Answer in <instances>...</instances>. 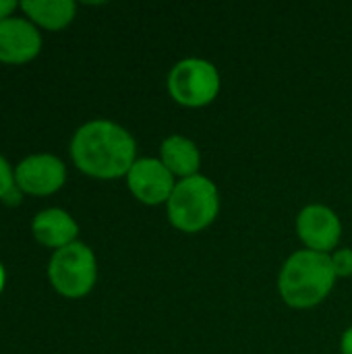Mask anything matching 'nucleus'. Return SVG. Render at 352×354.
<instances>
[{
    "label": "nucleus",
    "mask_w": 352,
    "mask_h": 354,
    "mask_svg": "<svg viewBox=\"0 0 352 354\" xmlns=\"http://www.w3.org/2000/svg\"><path fill=\"white\" fill-rule=\"evenodd\" d=\"M220 214V191L205 174H195L176 183L166 216L172 228L185 234H197L210 228Z\"/></svg>",
    "instance_id": "obj_3"
},
{
    "label": "nucleus",
    "mask_w": 352,
    "mask_h": 354,
    "mask_svg": "<svg viewBox=\"0 0 352 354\" xmlns=\"http://www.w3.org/2000/svg\"><path fill=\"white\" fill-rule=\"evenodd\" d=\"M332 268L336 278H351L352 276V249L351 247H342L336 249L332 255Z\"/></svg>",
    "instance_id": "obj_13"
},
{
    "label": "nucleus",
    "mask_w": 352,
    "mask_h": 354,
    "mask_svg": "<svg viewBox=\"0 0 352 354\" xmlns=\"http://www.w3.org/2000/svg\"><path fill=\"white\" fill-rule=\"evenodd\" d=\"M66 180V168L62 160L50 153H35L19 162L15 168V185L27 193L46 197L62 189Z\"/></svg>",
    "instance_id": "obj_8"
},
{
    "label": "nucleus",
    "mask_w": 352,
    "mask_h": 354,
    "mask_svg": "<svg viewBox=\"0 0 352 354\" xmlns=\"http://www.w3.org/2000/svg\"><path fill=\"white\" fill-rule=\"evenodd\" d=\"M31 232L35 241L48 249H64L73 243H77L79 224L73 220V216L64 209L50 207L39 212L31 222Z\"/></svg>",
    "instance_id": "obj_10"
},
{
    "label": "nucleus",
    "mask_w": 352,
    "mask_h": 354,
    "mask_svg": "<svg viewBox=\"0 0 352 354\" xmlns=\"http://www.w3.org/2000/svg\"><path fill=\"white\" fill-rule=\"evenodd\" d=\"M166 87L178 106L205 108L218 97L222 89V77L212 60L189 56L170 68Z\"/></svg>",
    "instance_id": "obj_4"
},
{
    "label": "nucleus",
    "mask_w": 352,
    "mask_h": 354,
    "mask_svg": "<svg viewBox=\"0 0 352 354\" xmlns=\"http://www.w3.org/2000/svg\"><path fill=\"white\" fill-rule=\"evenodd\" d=\"M124 178L131 195L143 205H166L178 183L160 158H137Z\"/></svg>",
    "instance_id": "obj_7"
},
{
    "label": "nucleus",
    "mask_w": 352,
    "mask_h": 354,
    "mask_svg": "<svg viewBox=\"0 0 352 354\" xmlns=\"http://www.w3.org/2000/svg\"><path fill=\"white\" fill-rule=\"evenodd\" d=\"M2 286H4V270L0 266V292H2Z\"/></svg>",
    "instance_id": "obj_17"
},
{
    "label": "nucleus",
    "mask_w": 352,
    "mask_h": 354,
    "mask_svg": "<svg viewBox=\"0 0 352 354\" xmlns=\"http://www.w3.org/2000/svg\"><path fill=\"white\" fill-rule=\"evenodd\" d=\"M41 50V35L35 25L21 17L0 21V62L25 64Z\"/></svg>",
    "instance_id": "obj_9"
},
{
    "label": "nucleus",
    "mask_w": 352,
    "mask_h": 354,
    "mask_svg": "<svg viewBox=\"0 0 352 354\" xmlns=\"http://www.w3.org/2000/svg\"><path fill=\"white\" fill-rule=\"evenodd\" d=\"M340 353L352 354V326L349 330H344V334L340 338Z\"/></svg>",
    "instance_id": "obj_15"
},
{
    "label": "nucleus",
    "mask_w": 352,
    "mask_h": 354,
    "mask_svg": "<svg viewBox=\"0 0 352 354\" xmlns=\"http://www.w3.org/2000/svg\"><path fill=\"white\" fill-rule=\"evenodd\" d=\"M19 6L35 25L50 31H58L71 25L77 10L73 0H25Z\"/></svg>",
    "instance_id": "obj_12"
},
{
    "label": "nucleus",
    "mask_w": 352,
    "mask_h": 354,
    "mask_svg": "<svg viewBox=\"0 0 352 354\" xmlns=\"http://www.w3.org/2000/svg\"><path fill=\"white\" fill-rule=\"evenodd\" d=\"M48 278L54 290L64 299L87 297L98 280V261L93 251L79 241L54 251L48 266Z\"/></svg>",
    "instance_id": "obj_5"
},
{
    "label": "nucleus",
    "mask_w": 352,
    "mask_h": 354,
    "mask_svg": "<svg viewBox=\"0 0 352 354\" xmlns=\"http://www.w3.org/2000/svg\"><path fill=\"white\" fill-rule=\"evenodd\" d=\"M297 236L305 249L332 255L342 239V222L338 214L324 203H309L297 216Z\"/></svg>",
    "instance_id": "obj_6"
},
{
    "label": "nucleus",
    "mask_w": 352,
    "mask_h": 354,
    "mask_svg": "<svg viewBox=\"0 0 352 354\" xmlns=\"http://www.w3.org/2000/svg\"><path fill=\"white\" fill-rule=\"evenodd\" d=\"M336 280L330 255L299 249L280 268L278 292L290 309L305 311L322 305L334 290Z\"/></svg>",
    "instance_id": "obj_2"
},
{
    "label": "nucleus",
    "mask_w": 352,
    "mask_h": 354,
    "mask_svg": "<svg viewBox=\"0 0 352 354\" xmlns=\"http://www.w3.org/2000/svg\"><path fill=\"white\" fill-rule=\"evenodd\" d=\"M160 162L176 176V180L201 174V149L185 135H170L160 143Z\"/></svg>",
    "instance_id": "obj_11"
},
{
    "label": "nucleus",
    "mask_w": 352,
    "mask_h": 354,
    "mask_svg": "<svg viewBox=\"0 0 352 354\" xmlns=\"http://www.w3.org/2000/svg\"><path fill=\"white\" fill-rule=\"evenodd\" d=\"M17 6H19V4H17V2H12V0H0V21L8 19Z\"/></svg>",
    "instance_id": "obj_16"
},
{
    "label": "nucleus",
    "mask_w": 352,
    "mask_h": 354,
    "mask_svg": "<svg viewBox=\"0 0 352 354\" xmlns=\"http://www.w3.org/2000/svg\"><path fill=\"white\" fill-rule=\"evenodd\" d=\"M15 187V172L10 170L8 162L0 156V199H4Z\"/></svg>",
    "instance_id": "obj_14"
},
{
    "label": "nucleus",
    "mask_w": 352,
    "mask_h": 354,
    "mask_svg": "<svg viewBox=\"0 0 352 354\" xmlns=\"http://www.w3.org/2000/svg\"><path fill=\"white\" fill-rule=\"evenodd\" d=\"M71 158L83 174L112 180L127 176L137 162V141L118 122L98 118L77 129L71 141Z\"/></svg>",
    "instance_id": "obj_1"
}]
</instances>
